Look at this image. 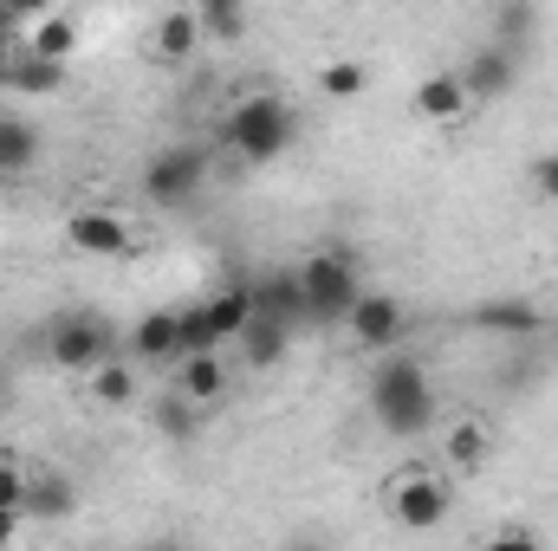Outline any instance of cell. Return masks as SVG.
<instances>
[{
    "mask_svg": "<svg viewBox=\"0 0 558 551\" xmlns=\"http://www.w3.org/2000/svg\"><path fill=\"white\" fill-rule=\"evenodd\" d=\"M72 513H78V487H72L65 474H46V467H33L20 519H39V526H52V519H72Z\"/></svg>",
    "mask_w": 558,
    "mask_h": 551,
    "instance_id": "9a60e30c",
    "label": "cell"
},
{
    "mask_svg": "<svg viewBox=\"0 0 558 551\" xmlns=\"http://www.w3.org/2000/svg\"><path fill=\"white\" fill-rule=\"evenodd\" d=\"M461 85H468V98L474 105H500L513 85H520V52H507V46H474L468 52V65H461Z\"/></svg>",
    "mask_w": 558,
    "mask_h": 551,
    "instance_id": "9c48e42d",
    "label": "cell"
},
{
    "mask_svg": "<svg viewBox=\"0 0 558 551\" xmlns=\"http://www.w3.org/2000/svg\"><path fill=\"white\" fill-rule=\"evenodd\" d=\"M481 551H546V546H539V532H533V526H500Z\"/></svg>",
    "mask_w": 558,
    "mask_h": 551,
    "instance_id": "f1b7e54d",
    "label": "cell"
},
{
    "mask_svg": "<svg viewBox=\"0 0 558 551\" xmlns=\"http://www.w3.org/2000/svg\"><path fill=\"white\" fill-rule=\"evenodd\" d=\"M39 162V131L26 118H0V175H20Z\"/></svg>",
    "mask_w": 558,
    "mask_h": 551,
    "instance_id": "603a6c76",
    "label": "cell"
},
{
    "mask_svg": "<svg viewBox=\"0 0 558 551\" xmlns=\"http://www.w3.org/2000/svg\"><path fill=\"white\" fill-rule=\"evenodd\" d=\"M254 311L274 318V325H305V285H299V267H279V273L254 279Z\"/></svg>",
    "mask_w": 558,
    "mask_h": 551,
    "instance_id": "4fadbf2b",
    "label": "cell"
},
{
    "mask_svg": "<svg viewBox=\"0 0 558 551\" xmlns=\"http://www.w3.org/2000/svg\"><path fill=\"white\" fill-rule=\"evenodd\" d=\"M175 390H182L189 403H215V396H228V364H221V351H208V357H182V364H175Z\"/></svg>",
    "mask_w": 558,
    "mask_h": 551,
    "instance_id": "ffe728a7",
    "label": "cell"
},
{
    "mask_svg": "<svg viewBox=\"0 0 558 551\" xmlns=\"http://www.w3.org/2000/svg\"><path fill=\"white\" fill-rule=\"evenodd\" d=\"M149 52H156L162 65H182V59H195V52H202V20H195V7H175V13H162V20L149 26Z\"/></svg>",
    "mask_w": 558,
    "mask_h": 551,
    "instance_id": "2e32d148",
    "label": "cell"
},
{
    "mask_svg": "<svg viewBox=\"0 0 558 551\" xmlns=\"http://www.w3.org/2000/svg\"><path fill=\"white\" fill-rule=\"evenodd\" d=\"M20 46L39 52V59H52V65H65V59L78 52V20H72V13H39V20L26 26Z\"/></svg>",
    "mask_w": 558,
    "mask_h": 551,
    "instance_id": "ac0fdd59",
    "label": "cell"
},
{
    "mask_svg": "<svg viewBox=\"0 0 558 551\" xmlns=\"http://www.w3.org/2000/svg\"><path fill=\"white\" fill-rule=\"evenodd\" d=\"M26 480H33V467H20V454H0V506H26Z\"/></svg>",
    "mask_w": 558,
    "mask_h": 551,
    "instance_id": "83f0119b",
    "label": "cell"
},
{
    "mask_svg": "<svg viewBox=\"0 0 558 551\" xmlns=\"http://www.w3.org/2000/svg\"><path fill=\"white\" fill-rule=\"evenodd\" d=\"M92 396H98L105 409H124V403L137 396V370H131L124 357H111L105 370H92Z\"/></svg>",
    "mask_w": 558,
    "mask_h": 551,
    "instance_id": "d4e9b609",
    "label": "cell"
},
{
    "mask_svg": "<svg viewBox=\"0 0 558 551\" xmlns=\"http://www.w3.org/2000/svg\"><path fill=\"white\" fill-rule=\"evenodd\" d=\"M299 285H305V325H331V318H351V311H357V298H364L351 247H318V254L299 267Z\"/></svg>",
    "mask_w": 558,
    "mask_h": 551,
    "instance_id": "3957f363",
    "label": "cell"
},
{
    "mask_svg": "<svg viewBox=\"0 0 558 551\" xmlns=\"http://www.w3.org/2000/svg\"><path fill=\"white\" fill-rule=\"evenodd\" d=\"M487 454H494V428H487V421H474V415H468V421H454V428L441 434V461H448L454 474H481V467H487Z\"/></svg>",
    "mask_w": 558,
    "mask_h": 551,
    "instance_id": "e0dca14e",
    "label": "cell"
},
{
    "mask_svg": "<svg viewBox=\"0 0 558 551\" xmlns=\"http://www.w3.org/2000/svg\"><path fill=\"white\" fill-rule=\"evenodd\" d=\"M448 506H454V493H448V480L428 474V467L390 480V519H397L403 532H435V526L448 519Z\"/></svg>",
    "mask_w": 558,
    "mask_h": 551,
    "instance_id": "8992f818",
    "label": "cell"
},
{
    "mask_svg": "<svg viewBox=\"0 0 558 551\" xmlns=\"http://www.w3.org/2000/svg\"><path fill=\"white\" fill-rule=\"evenodd\" d=\"M533 188L546 195L558 208V149H546V156H533Z\"/></svg>",
    "mask_w": 558,
    "mask_h": 551,
    "instance_id": "f546056e",
    "label": "cell"
},
{
    "mask_svg": "<svg viewBox=\"0 0 558 551\" xmlns=\"http://www.w3.org/2000/svg\"><path fill=\"white\" fill-rule=\"evenodd\" d=\"M533 33H539V7H500V13H494V46L526 52Z\"/></svg>",
    "mask_w": 558,
    "mask_h": 551,
    "instance_id": "484cf974",
    "label": "cell"
},
{
    "mask_svg": "<svg viewBox=\"0 0 558 551\" xmlns=\"http://www.w3.org/2000/svg\"><path fill=\"white\" fill-rule=\"evenodd\" d=\"M175 325H182V357H208V351H221L215 331H208V318H202V305H175Z\"/></svg>",
    "mask_w": 558,
    "mask_h": 551,
    "instance_id": "4316f807",
    "label": "cell"
},
{
    "mask_svg": "<svg viewBox=\"0 0 558 551\" xmlns=\"http://www.w3.org/2000/svg\"><path fill=\"white\" fill-rule=\"evenodd\" d=\"M20 526H26V519H20L13 506H0V551H7V546H13V539H20Z\"/></svg>",
    "mask_w": 558,
    "mask_h": 551,
    "instance_id": "4dcf8cb0",
    "label": "cell"
},
{
    "mask_svg": "<svg viewBox=\"0 0 558 551\" xmlns=\"http://www.w3.org/2000/svg\"><path fill=\"white\" fill-rule=\"evenodd\" d=\"M65 241H72L78 254H92V260H131V254H143V234L131 221L105 215V208H78V215L65 221Z\"/></svg>",
    "mask_w": 558,
    "mask_h": 551,
    "instance_id": "52a82bcc",
    "label": "cell"
},
{
    "mask_svg": "<svg viewBox=\"0 0 558 551\" xmlns=\"http://www.w3.org/2000/svg\"><path fill=\"white\" fill-rule=\"evenodd\" d=\"M286 344H292V331L274 325V318H260V311H254V325L241 331V357H247L254 370H274L279 357H286Z\"/></svg>",
    "mask_w": 558,
    "mask_h": 551,
    "instance_id": "44dd1931",
    "label": "cell"
},
{
    "mask_svg": "<svg viewBox=\"0 0 558 551\" xmlns=\"http://www.w3.org/2000/svg\"><path fill=\"white\" fill-rule=\"evenodd\" d=\"M468 111H474V98H468L461 72H428L416 85V118H428V124H461Z\"/></svg>",
    "mask_w": 558,
    "mask_h": 551,
    "instance_id": "5bb4252c",
    "label": "cell"
},
{
    "mask_svg": "<svg viewBox=\"0 0 558 551\" xmlns=\"http://www.w3.org/2000/svg\"><path fill=\"white\" fill-rule=\"evenodd\" d=\"M468 325L474 331H500V338H533L539 331V311L526 298H487V305L468 311Z\"/></svg>",
    "mask_w": 558,
    "mask_h": 551,
    "instance_id": "d6986e66",
    "label": "cell"
},
{
    "mask_svg": "<svg viewBox=\"0 0 558 551\" xmlns=\"http://www.w3.org/2000/svg\"><path fill=\"white\" fill-rule=\"evenodd\" d=\"M208 188V149L202 143H169L143 162V195L149 208H189Z\"/></svg>",
    "mask_w": 558,
    "mask_h": 551,
    "instance_id": "5b68a950",
    "label": "cell"
},
{
    "mask_svg": "<svg viewBox=\"0 0 558 551\" xmlns=\"http://www.w3.org/2000/svg\"><path fill=\"white\" fill-rule=\"evenodd\" d=\"M371 415L384 421V434L397 441H416L435 428V383H428V364L410 351H390L371 364Z\"/></svg>",
    "mask_w": 558,
    "mask_h": 551,
    "instance_id": "6da1fadb",
    "label": "cell"
},
{
    "mask_svg": "<svg viewBox=\"0 0 558 551\" xmlns=\"http://www.w3.org/2000/svg\"><path fill=\"white\" fill-rule=\"evenodd\" d=\"M344 325H351L357 351L390 357V351H397V338L410 331V311H403V298H390V292H364V298H357V311H351Z\"/></svg>",
    "mask_w": 558,
    "mask_h": 551,
    "instance_id": "ba28073f",
    "label": "cell"
},
{
    "mask_svg": "<svg viewBox=\"0 0 558 551\" xmlns=\"http://www.w3.org/2000/svg\"><path fill=\"white\" fill-rule=\"evenodd\" d=\"M318 91H325L331 105H357V98L371 91V65H364V59H331V65L318 72Z\"/></svg>",
    "mask_w": 558,
    "mask_h": 551,
    "instance_id": "7402d4cb",
    "label": "cell"
},
{
    "mask_svg": "<svg viewBox=\"0 0 558 551\" xmlns=\"http://www.w3.org/2000/svg\"><path fill=\"white\" fill-rule=\"evenodd\" d=\"M195 20H202V39H221V46H234L247 33V7L241 0H208V7H195Z\"/></svg>",
    "mask_w": 558,
    "mask_h": 551,
    "instance_id": "cb8c5ba5",
    "label": "cell"
},
{
    "mask_svg": "<svg viewBox=\"0 0 558 551\" xmlns=\"http://www.w3.org/2000/svg\"><path fill=\"white\" fill-rule=\"evenodd\" d=\"M0 415H7V377H0Z\"/></svg>",
    "mask_w": 558,
    "mask_h": 551,
    "instance_id": "836d02e7",
    "label": "cell"
},
{
    "mask_svg": "<svg viewBox=\"0 0 558 551\" xmlns=\"http://www.w3.org/2000/svg\"><path fill=\"white\" fill-rule=\"evenodd\" d=\"M292 143H299V111L279 91H247L221 118V149H234L241 162H279Z\"/></svg>",
    "mask_w": 558,
    "mask_h": 551,
    "instance_id": "7a4b0ae2",
    "label": "cell"
},
{
    "mask_svg": "<svg viewBox=\"0 0 558 551\" xmlns=\"http://www.w3.org/2000/svg\"><path fill=\"white\" fill-rule=\"evenodd\" d=\"M286 551H331V546H325V539H292Z\"/></svg>",
    "mask_w": 558,
    "mask_h": 551,
    "instance_id": "1f68e13d",
    "label": "cell"
},
{
    "mask_svg": "<svg viewBox=\"0 0 558 551\" xmlns=\"http://www.w3.org/2000/svg\"><path fill=\"white\" fill-rule=\"evenodd\" d=\"M46 357H52L59 370H72V377H92V370H105V364L118 357V331H111L98 311L72 305V311L52 325V338H46Z\"/></svg>",
    "mask_w": 558,
    "mask_h": 551,
    "instance_id": "277c9868",
    "label": "cell"
},
{
    "mask_svg": "<svg viewBox=\"0 0 558 551\" xmlns=\"http://www.w3.org/2000/svg\"><path fill=\"white\" fill-rule=\"evenodd\" d=\"M143 551H189V546H175V539H156V546H143Z\"/></svg>",
    "mask_w": 558,
    "mask_h": 551,
    "instance_id": "d6a6232c",
    "label": "cell"
},
{
    "mask_svg": "<svg viewBox=\"0 0 558 551\" xmlns=\"http://www.w3.org/2000/svg\"><path fill=\"white\" fill-rule=\"evenodd\" d=\"M59 85H65V65L39 59V52H26V46H13V52L0 59V91H20V98H52Z\"/></svg>",
    "mask_w": 558,
    "mask_h": 551,
    "instance_id": "7c38bea8",
    "label": "cell"
},
{
    "mask_svg": "<svg viewBox=\"0 0 558 551\" xmlns=\"http://www.w3.org/2000/svg\"><path fill=\"white\" fill-rule=\"evenodd\" d=\"M131 357L137 364H182V325H175V305H156L131 325Z\"/></svg>",
    "mask_w": 558,
    "mask_h": 551,
    "instance_id": "30bf717a",
    "label": "cell"
},
{
    "mask_svg": "<svg viewBox=\"0 0 558 551\" xmlns=\"http://www.w3.org/2000/svg\"><path fill=\"white\" fill-rule=\"evenodd\" d=\"M202 318H208V331H215V344H241V331L254 325V279H228L215 298H202Z\"/></svg>",
    "mask_w": 558,
    "mask_h": 551,
    "instance_id": "8fae6325",
    "label": "cell"
}]
</instances>
